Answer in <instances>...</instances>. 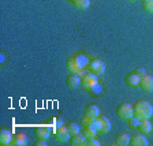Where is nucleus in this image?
I'll use <instances>...</instances> for the list:
<instances>
[{"mask_svg": "<svg viewBox=\"0 0 153 146\" xmlns=\"http://www.w3.org/2000/svg\"><path fill=\"white\" fill-rule=\"evenodd\" d=\"M130 138H131V135H128L127 133L118 134V135H116V138H115V145H118V146L130 145Z\"/></svg>", "mask_w": 153, "mask_h": 146, "instance_id": "nucleus-17", "label": "nucleus"}, {"mask_svg": "<svg viewBox=\"0 0 153 146\" xmlns=\"http://www.w3.org/2000/svg\"><path fill=\"white\" fill-rule=\"evenodd\" d=\"M116 115H118L122 120H128L130 118L134 116V107L130 102H122V104L118 105V108H116Z\"/></svg>", "mask_w": 153, "mask_h": 146, "instance_id": "nucleus-2", "label": "nucleus"}, {"mask_svg": "<svg viewBox=\"0 0 153 146\" xmlns=\"http://www.w3.org/2000/svg\"><path fill=\"white\" fill-rule=\"evenodd\" d=\"M82 134L85 135L86 138H93V137H96V135H97V131H96L93 127H90V126H83Z\"/></svg>", "mask_w": 153, "mask_h": 146, "instance_id": "nucleus-20", "label": "nucleus"}, {"mask_svg": "<svg viewBox=\"0 0 153 146\" xmlns=\"http://www.w3.org/2000/svg\"><path fill=\"white\" fill-rule=\"evenodd\" d=\"M70 143H71L73 146H85V143H86V137L83 135L82 133L74 134V135H71V138H70Z\"/></svg>", "mask_w": 153, "mask_h": 146, "instance_id": "nucleus-16", "label": "nucleus"}, {"mask_svg": "<svg viewBox=\"0 0 153 146\" xmlns=\"http://www.w3.org/2000/svg\"><path fill=\"white\" fill-rule=\"evenodd\" d=\"M124 81H126V85H127L128 87H137V86H140L141 76L137 75L135 73H128L127 75H126V78H124Z\"/></svg>", "mask_w": 153, "mask_h": 146, "instance_id": "nucleus-13", "label": "nucleus"}, {"mask_svg": "<svg viewBox=\"0 0 153 146\" xmlns=\"http://www.w3.org/2000/svg\"><path fill=\"white\" fill-rule=\"evenodd\" d=\"M143 10L149 14H153V0H142Z\"/></svg>", "mask_w": 153, "mask_h": 146, "instance_id": "nucleus-23", "label": "nucleus"}, {"mask_svg": "<svg viewBox=\"0 0 153 146\" xmlns=\"http://www.w3.org/2000/svg\"><path fill=\"white\" fill-rule=\"evenodd\" d=\"M66 67L68 68V71L70 73H79V71H82L83 68H81V66H79V63L76 62V59H75V56H70L68 59L66 60Z\"/></svg>", "mask_w": 153, "mask_h": 146, "instance_id": "nucleus-10", "label": "nucleus"}, {"mask_svg": "<svg viewBox=\"0 0 153 146\" xmlns=\"http://www.w3.org/2000/svg\"><path fill=\"white\" fill-rule=\"evenodd\" d=\"M96 83H99V75L92 73V71L85 73L82 76H81V85H82L86 90H89L90 87H93Z\"/></svg>", "mask_w": 153, "mask_h": 146, "instance_id": "nucleus-3", "label": "nucleus"}, {"mask_svg": "<svg viewBox=\"0 0 153 146\" xmlns=\"http://www.w3.org/2000/svg\"><path fill=\"white\" fill-rule=\"evenodd\" d=\"M140 122H141V119H138L137 116H133V118H130L127 120V123H128V126H130V128H138Z\"/></svg>", "mask_w": 153, "mask_h": 146, "instance_id": "nucleus-26", "label": "nucleus"}, {"mask_svg": "<svg viewBox=\"0 0 153 146\" xmlns=\"http://www.w3.org/2000/svg\"><path fill=\"white\" fill-rule=\"evenodd\" d=\"M55 137H56V139L59 141V142H68L71 138V133L68 131V128H67V126H62V127H59L57 130H55Z\"/></svg>", "mask_w": 153, "mask_h": 146, "instance_id": "nucleus-6", "label": "nucleus"}, {"mask_svg": "<svg viewBox=\"0 0 153 146\" xmlns=\"http://www.w3.org/2000/svg\"><path fill=\"white\" fill-rule=\"evenodd\" d=\"M89 71L97 74V75H102L105 73V63L101 59H92L89 63Z\"/></svg>", "mask_w": 153, "mask_h": 146, "instance_id": "nucleus-4", "label": "nucleus"}, {"mask_svg": "<svg viewBox=\"0 0 153 146\" xmlns=\"http://www.w3.org/2000/svg\"><path fill=\"white\" fill-rule=\"evenodd\" d=\"M66 83H67V86H68V87L75 89V87L81 86V75L78 73H71L70 75L67 76Z\"/></svg>", "mask_w": 153, "mask_h": 146, "instance_id": "nucleus-12", "label": "nucleus"}, {"mask_svg": "<svg viewBox=\"0 0 153 146\" xmlns=\"http://www.w3.org/2000/svg\"><path fill=\"white\" fill-rule=\"evenodd\" d=\"M75 56V59H76V62L79 63V66H81V68H83L85 70L86 67H89V63H90V60H89V57L86 56L85 53H75L74 55Z\"/></svg>", "mask_w": 153, "mask_h": 146, "instance_id": "nucleus-19", "label": "nucleus"}, {"mask_svg": "<svg viewBox=\"0 0 153 146\" xmlns=\"http://www.w3.org/2000/svg\"><path fill=\"white\" fill-rule=\"evenodd\" d=\"M128 1H134V0H128Z\"/></svg>", "mask_w": 153, "mask_h": 146, "instance_id": "nucleus-31", "label": "nucleus"}, {"mask_svg": "<svg viewBox=\"0 0 153 146\" xmlns=\"http://www.w3.org/2000/svg\"><path fill=\"white\" fill-rule=\"evenodd\" d=\"M130 145L133 146H148L149 145V141L145 137V134L142 133H135L131 135L130 138Z\"/></svg>", "mask_w": 153, "mask_h": 146, "instance_id": "nucleus-7", "label": "nucleus"}, {"mask_svg": "<svg viewBox=\"0 0 153 146\" xmlns=\"http://www.w3.org/2000/svg\"><path fill=\"white\" fill-rule=\"evenodd\" d=\"M51 124H49V126H51L52 128H53V130H57V128L59 127H62V126H63V120H62L60 118H53V119H51Z\"/></svg>", "mask_w": 153, "mask_h": 146, "instance_id": "nucleus-24", "label": "nucleus"}, {"mask_svg": "<svg viewBox=\"0 0 153 146\" xmlns=\"http://www.w3.org/2000/svg\"><path fill=\"white\" fill-rule=\"evenodd\" d=\"M134 73L137 74V75H140V76H143L145 74H146V70H145L143 67H137V68L134 70Z\"/></svg>", "mask_w": 153, "mask_h": 146, "instance_id": "nucleus-28", "label": "nucleus"}, {"mask_svg": "<svg viewBox=\"0 0 153 146\" xmlns=\"http://www.w3.org/2000/svg\"><path fill=\"white\" fill-rule=\"evenodd\" d=\"M67 1H70V3H73V4H74V1H75V0H67Z\"/></svg>", "mask_w": 153, "mask_h": 146, "instance_id": "nucleus-30", "label": "nucleus"}, {"mask_svg": "<svg viewBox=\"0 0 153 146\" xmlns=\"http://www.w3.org/2000/svg\"><path fill=\"white\" fill-rule=\"evenodd\" d=\"M67 128H68V131L71 133V135H74V134H78V133H81V128H79V126L76 123H74V122H70V123L67 124Z\"/></svg>", "mask_w": 153, "mask_h": 146, "instance_id": "nucleus-22", "label": "nucleus"}, {"mask_svg": "<svg viewBox=\"0 0 153 146\" xmlns=\"http://www.w3.org/2000/svg\"><path fill=\"white\" fill-rule=\"evenodd\" d=\"M13 142V133L8 128H1L0 130V145H11Z\"/></svg>", "mask_w": 153, "mask_h": 146, "instance_id": "nucleus-11", "label": "nucleus"}, {"mask_svg": "<svg viewBox=\"0 0 153 146\" xmlns=\"http://www.w3.org/2000/svg\"><path fill=\"white\" fill-rule=\"evenodd\" d=\"M134 107V116H137L138 119H150L153 115V107L149 101L146 100H138Z\"/></svg>", "mask_w": 153, "mask_h": 146, "instance_id": "nucleus-1", "label": "nucleus"}, {"mask_svg": "<svg viewBox=\"0 0 153 146\" xmlns=\"http://www.w3.org/2000/svg\"><path fill=\"white\" fill-rule=\"evenodd\" d=\"M27 142H29L27 135L23 134V133H18V134H15V135L13 137V142H11V145L25 146V145H27Z\"/></svg>", "mask_w": 153, "mask_h": 146, "instance_id": "nucleus-14", "label": "nucleus"}, {"mask_svg": "<svg viewBox=\"0 0 153 146\" xmlns=\"http://www.w3.org/2000/svg\"><path fill=\"white\" fill-rule=\"evenodd\" d=\"M52 130H53V128H52L51 126H38V127L34 128V133L38 139H48V137L51 135Z\"/></svg>", "mask_w": 153, "mask_h": 146, "instance_id": "nucleus-8", "label": "nucleus"}, {"mask_svg": "<svg viewBox=\"0 0 153 146\" xmlns=\"http://www.w3.org/2000/svg\"><path fill=\"white\" fill-rule=\"evenodd\" d=\"M74 6L79 10H86L90 7V0H75Z\"/></svg>", "mask_w": 153, "mask_h": 146, "instance_id": "nucleus-21", "label": "nucleus"}, {"mask_svg": "<svg viewBox=\"0 0 153 146\" xmlns=\"http://www.w3.org/2000/svg\"><path fill=\"white\" fill-rule=\"evenodd\" d=\"M97 119H99V123H100V131L99 133L108 134L109 131H111V120H109L107 116H102V115L97 116Z\"/></svg>", "mask_w": 153, "mask_h": 146, "instance_id": "nucleus-9", "label": "nucleus"}, {"mask_svg": "<svg viewBox=\"0 0 153 146\" xmlns=\"http://www.w3.org/2000/svg\"><path fill=\"white\" fill-rule=\"evenodd\" d=\"M100 145H101V142H100V141H97L94 137H93V138H86L85 146H100Z\"/></svg>", "mask_w": 153, "mask_h": 146, "instance_id": "nucleus-27", "label": "nucleus"}, {"mask_svg": "<svg viewBox=\"0 0 153 146\" xmlns=\"http://www.w3.org/2000/svg\"><path fill=\"white\" fill-rule=\"evenodd\" d=\"M89 92L92 93L93 96H100L102 93V86L100 85V83H96L93 87H90V89H89Z\"/></svg>", "mask_w": 153, "mask_h": 146, "instance_id": "nucleus-25", "label": "nucleus"}, {"mask_svg": "<svg viewBox=\"0 0 153 146\" xmlns=\"http://www.w3.org/2000/svg\"><path fill=\"white\" fill-rule=\"evenodd\" d=\"M140 89H142L145 93H153V76L152 75L145 74L143 76H141Z\"/></svg>", "mask_w": 153, "mask_h": 146, "instance_id": "nucleus-5", "label": "nucleus"}, {"mask_svg": "<svg viewBox=\"0 0 153 146\" xmlns=\"http://www.w3.org/2000/svg\"><path fill=\"white\" fill-rule=\"evenodd\" d=\"M140 133H142V134H150L152 133V123L149 122V119H142V120L140 122V126H138V128H137Z\"/></svg>", "mask_w": 153, "mask_h": 146, "instance_id": "nucleus-18", "label": "nucleus"}, {"mask_svg": "<svg viewBox=\"0 0 153 146\" xmlns=\"http://www.w3.org/2000/svg\"><path fill=\"white\" fill-rule=\"evenodd\" d=\"M47 139H38L37 142H36V146H47V142H45Z\"/></svg>", "mask_w": 153, "mask_h": 146, "instance_id": "nucleus-29", "label": "nucleus"}, {"mask_svg": "<svg viewBox=\"0 0 153 146\" xmlns=\"http://www.w3.org/2000/svg\"><path fill=\"white\" fill-rule=\"evenodd\" d=\"M85 116H89V118H97V116H100V107L97 104L86 105Z\"/></svg>", "mask_w": 153, "mask_h": 146, "instance_id": "nucleus-15", "label": "nucleus"}]
</instances>
